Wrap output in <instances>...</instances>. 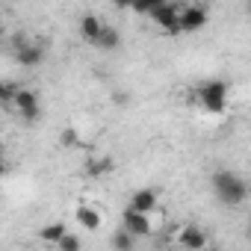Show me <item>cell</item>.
Here are the masks:
<instances>
[{
  "label": "cell",
  "instance_id": "cell-1",
  "mask_svg": "<svg viewBox=\"0 0 251 251\" xmlns=\"http://www.w3.org/2000/svg\"><path fill=\"white\" fill-rule=\"evenodd\" d=\"M210 183H213L216 198H219L222 204H227V207H239V204L248 198V192H251V189H248V180L239 177L236 172H227V169L213 172Z\"/></svg>",
  "mask_w": 251,
  "mask_h": 251
},
{
  "label": "cell",
  "instance_id": "cell-2",
  "mask_svg": "<svg viewBox=\"0 0 251 251\" xmlns=\"http://www.w3.org/2000/svg\"><path fill=\"white\" fill-rule=\"evenodd\" d=\"M227 92H230L227 80L213 77V80H207V83H201V86H198L195 98H198V103H201L210 115H222V112L227 109Z\"/></svg>",
  "mask_w": 251,
  "mask_h": 251
},
{
  "label": "cell",
  "instance_id": "cell-3",
  "mask_svg": "<svg viewBox=\"0 0 251 251\" xmlns=\"http://www.w3.org/2000/svg\"><path fill=\"white\" fill-rule=\"evenodd\" d=\"M180 9H183V6H175V3H163V0H157V6L151 9V18H154V24H160L163 30L180 33Z\"/></svg>",
  "mask_w": 251,
  "mask_h": 251
},
{
  "label": "cell",
  "instance_id": "cell-4",
  "mask_svg": "<svg viewBox=\"0 0 251 251\" xmlns=\"http://www.w3.org/2000/svg\"><path fill=\"white\" fill-rule=\"evenodd\" d=\"M15 109L21 112V118L24 121H39V115H42V106H39V95L33 92V89H21L18 92V98H15Z\"/></svg>",
  "mask_w": 251,
  "mask_h": 251
},
{
  "label": "cell",
  "instance_id": "cell-5",
  "mask_svg": "<svg viewBox=\"0 0 251 251\" xmlns=\"http://www.w3.org/2000/svg\"><path fill=\"white\" fill-rule=\"evenodd\" d=\"M207 24V6H183L180 9V33H198Z\"/></svg>",
  "mask_w": 251,
  "mask_h": 251
},
{
  "label": "cell",
  "instance_id": "cell-6",
  "mask_svg": "<svg viewBox=\"0 0 251 251\" xmlns=\"http://www.w3.org/2000/svg\"><path fill=\"white\" fill-rule=\"evenodd\" d=\"M121 219H124V230L127 233H133V236H151V222H148V216L145 213H136V210H124L121 213Z\"/></svg>",
  "mask_w": 251,
  "mask_h": 251
},
{
  "label": "cell",
  "instance_id": "cell-7",
  "mask_svg": "<svg viewBox=\"0 0 251 251\" xmlns=\"http://www.w3.org/2000/svg\"><path fill=\"white\" fill-rule=\"evenodd\" d=\"M177 242L186 248V251H201L207 245V233L198 227V225H183L177 230Z\"/></svg>",
  "mask_w": 251,
  "mask_h": 251
},
{
  "label": "cell",
  "instance_id": "cell-8",
  "mask_svg": "<svg viewBox=\"0 0 251 251\" xmlns=\"http://www.w3.org/2000/svg\"><path fill=\"white\" fill-rule=\"evenodd\" d=\"M15 59H18V65H24V68H36V65H42L45 62V48L42 45H21L18 50H15Z\"/></svg>",
  "mask_w": 251,
  "mask_h": 251
},
{
  "label": "cell",
  "instance_id": "cell-9",
  "mask_svg": "<svg viewBox=\"0 0 251 251\" xmlns=\"http://www.w3.org/2000/svg\"><path fill=\"white\" fill-rule=\"evenodd\" d=\"M157 204H160V201H157V192H154V189H136V192H133V198H130V210L145 213V216H148V213H154V210H157Z\"/></svg>",
  "mask_w": 251,
  "mask_h": 251
},
{
  "label": "cell",
  "instance_id": "cell-10",
  "mask_svg": "<svg viewBox=\"0 0 251 251\" xmlns=\"http://www.w3.org/2000/svg\"><path fill=\"white\" fill-rule=\"evenodd\" d=\"M103 27H106V24H103L98 15H83V18H80V36H83V39H86L92 48H95V42L100 39Z\"/></svg>",
  "mask_w": 251,
  "mask_h": 251
},
{
  "label": "cell",
  "instance_id": "cell-11",
  "mask_svg": "<svg viewBox=\"0 0 251 251\" xmlns=\"http://www.w3.org/2000/svg\"><path fill=\"white\" fill-rule=\"evenodd\" d=\"M74 216H77V222H80V227L83 230H100V213L95 210V207H86V204H80L77 210H74Z\"/></svg>",
  "mask_w": 251,
  "mask_h": 251
},
{
  "label": "cell",
  "instance_id": "cell-12",
  "mask_svg": "<svg viewBox=\"0 0 251 251\" xmlns=\"http://www.w3.org/2000/svg\"><path fill=\"white\" fill-rule=\"evenodd\" d=\"M39 236H42L45 242H50V245H59V242L68 236V227H65V222H50V225H45V227L39 230Z\"/></svg>",
  "mask_w": 251,
  "mask_h": 251
},
{
  "label": "cell",
  "instance_id": "cell-13",
  "mask_svg": "<svg viewBox=\"0 0 251 251\" xmlns=\"http://www.w3.org/2000/svg\"><path fill=\"white\" fill-rule=\"evenodd\" d=\"M95 48H98V50H115V48H121V33L106 24L103 33H100V39L95 42Z\"/></svg>",
  "mask_w": 251,
  "mask_h": 251
},
{
  "label": "cell",
  "instance_id": "cell-14",
  "mask_svg": "<svg viewBox=\"0 0 251 251\" xmlns=\"http://www.w3.org/2000/svg\"><path fill=\"white\" fill-rule=\"evenodd\" d=\"M112 248H115V251H133V248H136V236L127 233V230H118V233L112 236Z\"/></svg>",
  "mask_w": 251,
  "mask_h": 251
},
{
  "label": "cell",
  "instance_id": "cell-15",
  "mask_svg": "<svg viewBox=\"0 0 251 251\" xmlns=\"http://www.w3.org/2000/svg\"><path fill=\"white\" fill-rule=\"evenodd\" d=\"M86 172H89L92 177H100V175H106V172H112V157H98V160H89V166H86Z\"/></svg>",
  "mask_w": 251,
  "mask_h": 251
},
{
  "label": "cell",
  "instance_id": "cell-16",
  "mask_svg": "<svg viewBox=\"0 0 251 251\" xmlns=\"http://www.w3.org/2000/svg\"><path fill=\"white\" fill-rule=\"evenodd\" d=\"M18 92H21V89H18L12 80H3V83H0V100H3V103H15Z\"/></svg>",
  "mask_w": 251,
  "mask_h": 251
},
{
  "label": "cell",
  "instance_id": "cell-17",
  "mask_svg": "<svg viewBox=\"0 0 251 251\" xmlns=\"http://www.w3.org/2000/svg\"><path fill=\"white\" fill-rule=\"evenodd\" d=\"M59 145H62V148H77V145H80V133H77L74 127H65V130L59 133Z\"/></svg>",
  "mask_w": 251,
  "mask_h": 251
},
{
  "label": "cell",
  "instance_id": "cell-18",
  "mask_svg": "<svg viewBox=\"0 0 251 251\" xmlns=\"http://www.w3.org/2000/svg\"><path fill=\"white\" fill-rule=\"evenodd\" d=\"M56 248H59V251H80L83 245H80V236H74V233H68V236H65V239H62V242H59Z\"/></svg>",
  "mask_w": 251,
  "mask_h": 251
},
{
  "label": "cell",
  "instance_id": "cell-19",
  "mask_svg": "<svg viewBox=\"0 0 251 251\" xmlns=\"http://www.w3.org/2000/svg\"><path fill=\"white\" fill-rule=\"evenodd\" d=\"M112 100H115V103H127L130 98H127V92H115V95H112Z\"/></svg>",
  "mask_w": 251,
  "mask_h": 251
},
{
  "label": "cell",
  "instance_id": "cell-20",
  "mask_svg": "<svg viewBox=\"0 0 251 251\" xmlns=\"http://www.w3.org/2000/svg\"><path fill=\"white\" fill-rule=\"evenodd\" d=\"M245 9H248V15H251V0H248V3H245Z\"/></svg>",
  "mask_w": 251,
  "mask_h": 251
},
{
  "label": "cell",
  "instance_id": "cell-21",
  "mask_svg": "<svg viewBox=\"0 0 251 251\" xmlns=\"http://www.w3.org/2000/svg\"><path fill=\"white\" fill-rule=\"evenodd\" d=\"M248 239H251V222H248Z\"/></svg>",
  "mask_w": 251,
  "mask_h": 251
}]
</instances>
